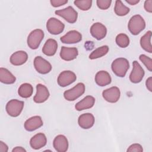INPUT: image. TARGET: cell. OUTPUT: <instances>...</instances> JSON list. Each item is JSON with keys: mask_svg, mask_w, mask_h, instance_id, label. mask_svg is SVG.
<instances>
[{"mask_svg": "<svg viewBox=\"0 0 152 152\" xmlns=\"http://www.w3.org/2000/svg\"><path fill=\"white\" fill-rule=\"evenodd\" d=\"M111 68L112 71L116 76L124 77L129 68V61L124 58H116L112 62Z\"/></svg>", "mask_w": 152, "mask_h": 152, "instance_id": "cell-1", "label": "cell"}, {"mask_svg": "<svg viewBox=\"0 0 152 152\" xmlns=\"http://www.w3.org/2000/svg\"><path fill=\"white\" fill-rule=\"evenodd\" d=\"M145 27V22L144 18L138 14L132 16L128 24V28L130 33L133 35H138Z\"/></svg>", "mask_w": 152, "mask_h": 152, "instance_id": "cell-2", "label": "cell"}, {"mask_svg": "<svg viewBox=\"0 0 152 152\" xmlns=\"http://www.w3.org/2000/svg\"><path fill=\"white\" fill-rule=\"evenodd\" d=\"M44 32L41 29H35L30 32L27 37V45L31 49H36L44 37Z\"/></svg>", "mask_w": 152, "mask_h": 152, "instance_id": "cell-3", "label": "cell"}, {"mask_svg": "<svg viewBox=\"0 0 152 152\" xmlns=\"http://www.w3.org/2000/svg\"><path fill=\"white\" fill-rule=\"evenodd\" d=\"M24 103L17 99H12L6 104L5 109L7 113L12 117H17L21 113Z\"/></svg>", "mask_w": 152, "mask_h": 152, "instance_id": "cell-4", "label": "cell"}, {"mask_svg": "<svg viewBox=\"0 0 152 152\" xmlns=\"http://www.w3.org/2000/svg\"><path fill=\"white\" fill-rule=\"evenodd\" d=\"M84 91V84L82 83H79L72 88L64 91V97L68 101H74L82 96Z\"/></svg>", "mask_w": 152, "mask_h": 152, "instance_id": "cell-5", "label": "cell"}, {"mask_svg": "<svg viewBox=\"0 0 152 152\" xmlns=\"http://www.w3.org/2000/svg\"><path fill=\"white\" fill-rule=\"evenodd\" d=\"M55 13L71 24L75 23L78 17V12L71 6L62 10H56L55 11Z\"/></svg>", "mask_w": 152, "mask_h": 152, "instance_id": "cell-6", "label": "cell"}, {"mask_svg": "<svg viewBox=\"0 0 152 152\" xmlns=\"http://www.w3.org/2000/svg\"><path fill=\"white\" fill-rule=\"evenodd\" d=\"M65 28V25L58 19L51 17L46 23V29L49 33L57 35L63 32Z\"/></svg>", "mask_w": 152, "mask_h": 152, "instance_id": "cell-7", "label": "cell"}, {"mask_svg": "<svg viewBox=\"0 0 152 152\" xmlns=\"http://www.w3.org/2000/svg\"><path fill=\"white\" fill-rule=\"evenodd\" d=\"M77 76L71 71H64L61 72L58 77L57 82L59 86L65 87L75 82Z\"/></svg>", "mask_w": 152, "mask_h": 152, "instance_id": "cell-8", "label": "cell"}, {"mask_svg": "<svg viewBox=\"0 0 152 152\" xmlns=\"http://www.w3.org/2000/svg\"><path fill=\"white\" fill-rule=\"evenodd\" d=\"M34 66L36 70L42 74H46L52 69V65L50 62L40 56L34 58Z\"/></svg>", "mask_w": 152, "mask_h": 152, "instance_id": "cell-9", "label": "cell"}, {"mask_svg": "<svg viewBox=\"0 0 152 152\" xmlns=\"http://www.w3.org/2000/svg\"><path fill=\"white\" fill-rule=\"evenodd\" d=\"M145 72L143 68L137 61H134L132 63V70L129 75V80L133 83H138L141 81Z\"/></svg>", "mask_w": 152, "mask_h": 152, "instance_id": "cell-10", "label": "cell"}, {"mask_svg": "<svg viewBox=\"0 0 152 152\" xmlns=\"http://www.w3.org/2000/svg\"><path fill=\"white\" fill-rule=\"evenodd\" d=\"M102 96L106 101L109 103H116L120 98L121 91L118 87H112L104 90L102 92Z\"/></svg>", "mask_w": 152, "mask_h": 152, "instance_id": "cell-11", "label": "cell"}, {"mask_svg": "<svg viewBox=\"0 0 152 152\" xmlns=\"http://www.w3.org/2000/svg\"><path fill=\"white\" fill-rule=\"evenodd\" d=\"M36 94L33 97L35 103H42L46 101L49 97V92L48 88L42 84H38L36 86Z\"/></svg>", "mask_w": 152, "mask_h": 152, "instance_id": "cell-12", "label": "cell"}, {"mask_svg": "<svg viewBox=\"0 0 152 152\" xmlns=\"http://www.w3.org/2000/svg\"><path fill=\"white\" fill-rule=\"evenodd\" d=\"M91 36L98 40L105 37L107 34L106 27L100 23H95L90 27Z\"/></svg>", "mask_w": 152, "mask_h": 152, "instance_id": "cell-13", "label": "cell"}, {"mask_svg": "<svg viewBox=\"0 0 152 152\" xmlns=\"http://www.w3.org/2000/svg\"><path fill=\"white\" fill-rule=\"evenodd\" d=\"M82 39L81 34L76 30H71L60 38L63 43L74 44L80 42Z\"/></svg>", "mask_w": 152, "mask_h": 152, "instance_id": "cell-14", "label": "cell"}, {"mask_svg": "<svg viewBox=\"0 0 152 152\" xmlns=\"http://www.w3.org/2000/svg\"><path fill=\"white\" fill-rule=\"evenodd\" d=\"M47 143V138L43 133H37L32 137L30 140V144L32 148L39 150L45 147Z\"/></svg>", "mask_w": 152, "mask_h": 152, "instance_id": "cell-15", "label": "cell"}, {"mask_svg": "<svg viewBox=\"0 0 152 152\" xmlns=\"http://www.w3.org/2000/svg\"><path fill=\"white\" fill-rule=\"evenodd\" d=\"M43 124L42 118L39 116H34L28 119L24 122V128L27 131H33L41 127Z\"/></svg>", "mask_w": 152, "mask_h": 152, "instance_id": "cell-16", "label": "cell"}, {"mask_svg": "<svg viewBox=\"0 0 152 152\" xmlns=\"http://www.w3.org/2000/svg\"><path fill=\"white\" fill-rule=\"evenodd\" d=\"M94 117L90 113L81 114L78 119V124L83 129H89L91 128L94 124Z\"/></svg>", "mask_w": 152, "mask_h": 152, "instance_id": "cell-17", "label": "cell"}, {"mask_svg": "<svg viewBox=\"0 0 152 152\" xmlns=\"http://www.w3.org/2000/svg\"><path fill=\"white\" fill-rule=\"evenodd\" d=\"M68 141L65 136L58 135L53 140V146L58 152H65L68 148Z\"/></svg>", "mask_w": 152, "mask_h": 152, "instance_id": "cell-18", "label": "cell"}, {"mask_svg": "<svg viewBox=\"0 0 152 152\" xmlns=\"http://www.w3.org/2000/svg\"><path fill=\"white\" fill-rule=\"evenodd\" d=\"M78 55V49L76 48H68L62 46L60 52V56L62 59L70 61L75 59Z\"/></svg>", "mask_w": 152, "mask_h": 152, "instance_id": "cell-19", "label": "cell"}, {"mask_svg": "<svg viewBox=\"0 0 152 152\" xmlns=\"http://www.w3.org/2000/svg\"><path fill=\"white\" fill-rule=\"evenodd\" d=\"M28 55L23 50H18L12 53L10 57V62L15 66L24 64L27 61Z\"/></svg>", "mask_w": 152, "mask_h": 152, "instance_id": "cell-20", "label": "cell"}, {"mask_svg": "<svg viewBox=\"0 0 152 152\" xmlns=\"http://www.w3.org/2000/svg\"><path fill=\"white\" fill-rule=\"evenodd\" d=\"M58 49V43L53 39H49L42 48L43 53L48 56H53Z\"/></svg>", "mask_w": 152, "mask_h": 152, "instance_id": "cell-21", "label": "cell"}, {"mask_svg": "<svg viewBox=\"0 0 152 152\" xmlns=\"http://www.w3.org/2000/svg\"><path fill=\"white\" fill-rule=\"evenodd\" d=\"M96 83L101 87H104L110 84L112 78L110 74L106 71H100L95 75Z\"/></svg>", "mask_w": 152, "mask_h": 152, "instance_id": "cell-22", "label": "cell"}, {"mask_svg": "<svg viewBox=\"0 0 152 152\" xmlns=\"http://www.w3.org/2000/svg\"><path fill=\"white\" fill-rule=\"evenodd\" d=\"M95 103V99L91 96H87L75 105V108L78 111L91 108Z\"/></svg>", "mask_w": 152, "mask_h": 152, "instance_id": "cell-23", "label": "cell"}, {"mask_svg": "<svg viewBox=\"0 0 152 152\" xmlns=\"http://www.w3.org/2000/svg\"><path fill=\"white\" fill-rule=\"evenodd\" d=\"M15 77L7 69L1 67L0 68V81L6 84H11L15 82Z\"/></svg>", "mask_w": 152, "mask_h": 152, "instance_id": "cell-24", "label": "cell"}, {"mask_svg": "<svg viewBox=\"0 0 152 152\" xmlns=\"http://www.w3.org/2000/svg\"><path fill=\"white\" fill-rule=\"evenodd\" d=\"M151 31H148L142 36L140 39V45L141 48L148 53L152 52V46L151 43Z\"/></svg>", "mask_w": 152, "mask_h": 152, "instance_id": "cell-25", "label": "cell"}, {"mask_svg": "<svg viewBox=\"0 0 152 152\" xmlns=\"http://www.w3.org/2000/svg\"><path fill=\"white\" fill-rule=\"evenodd\" d=\"M33 92V86L29 83H23L18 88V93L23 98H28Z\"/></svg>", "mask_w": 152, "mask_h": 152, "instance_id": "cell-26", "label": "cell"}, {"mask_svg": "<svg viewBox=\"0 0 152 152\" xmlns=\"http://www.w3.org/2000/svg\"><path fill=\"white\" fill-rule=\"evenodd\" d=\"M130 10L128 7L125 6L121 1L117 0L115 2L114 11L118 16H125L127 15Z\"/></svg>", "mask_w": 152, "mask_h": 152, "instance_id": "cell-27", "label": "cell"}, {"mask_svg": "<svg viewBox=\"0 0 152 152\" xmlns=\"http://www.w3.org/2000/svg\"><path fill=\"white\" fill-rule=\"evenodd\" d=\"M109 51V46L107 45H104L100 46L94 50H93L89 55V58L90 59H95L101 58L107 53Z\"/></svg>", "mask_w": 152, "mask_h": 152, "instance_id": "cell-28", "label": "cell"}, {"mask_svg": "<svg viewBox=\"0 0 152 152\" xmlns=\"http://www.w3.org/2000/svg\"><path fill=\"white\" fill-rule=\"evenodd\" d=\"M115 41L117 45L122 48H126L129 44V38L124 33H120L118 34L116 37Z\"/></svg>", "mask_w": 152, "mask_h": 152, "instance_id": "cell-29", "label": "cell"}, {"mask_svg": "<svg viewBox=\"0 0 152 152\" xmlns=\"http://www.w3.org/2000/svg\"><path fill=\"white\" fill-rule=\"evenodd\" d=\"M74 4L81 10L87 11L91 7L92 1L91 0H83V1L77 0L74 1Z\"/></svg>", "mask_w": 152, "mask_h": 152, "instance_id": "cell-30", "label": "cell"}, {"mask_svg": "<svg viewBox=\"0 0 152 152\" xmlns=\"http://www.w3.org/2000/svg\"><path fill=\"white\" fill-rule=\"evenodd\" d=\"M140 60L144 64L149 71H152V59L145 55L141 54L139 57Z\"/></svg>", "mask_w": 152, "mask_h": 152, "instance_id": "cell-31", "label": "cell"}, {"mask_svg": "<svg viewBox=\"0 0 152 152\" xmlns=\"http://www.w3.org/2000/svg\"><path fill=\"white\" fill-rule=\"evenodd\" d=\"M112 3L111 0H97L96 4L97 7L101 10H107L108 9Z\"/></svg>", "mask_w": 152, "mask_h": 152, "instance_id": "cell-32", "label": "cell"}, {"mask_svg": "<svg viewBox=\"0 0 152 152\" xmlns=\"http://www.w3.org/2000/svg\"><path fill=\"white\" fill-rule=\"evenodd\" d=\"M127 151L128 152H142L143 151V148L142 147V146L140 144H133L132 145H131L127 149Z\"/></svg>", "mask_w": 152, "mask_h": 152, "instance_id": "cell-33", "label": "cell"}, {"mask_svg": "<svg viewBox=\"0 0 152 152\" xmlns=\"http://www.w3.org/2000/svg\"><path fill=\"white\" fill-rule=\"evenodd\" d=\"M52 6L53 7H59L66 4L68 2L67 0H51L50 1Z\"/></svg>", "mask_w": 152, "mask_h": 152, "instance_id": "cell-34", "label": "cell"}, {"mask_svg": "<svg viewBox=\"0 0 152 152\" xmlns=\"http://www.w3.org/2000/svg\"><path fill=\"white\" fill-rule=\"evenodd\" d=\"M144 9L148 12H152V0H147L145 1Z\"/></svg>", "mask_w": 152, "mask_h": 152, "instance_id": "cell-35", "label": "cell"}, {"mask_svg": "<svg viewBox=\"0 0 152 152\" xmlns=\"http://www.w3.org/2000/svg\"><path fill=\"white\" fill-rule=\"evenodd\" d=\"M145 85L147 88L150 91H152V77H150L148 78L145 81Z\"/></svg>", "mask_w": 152, "mask_h": 152, "instance_id": "cell-36", "label": "cell"}, {"mask_svg": "<svg viewBox=\"0 0 152 152\" xmlns=\"http://www.w3.org/2000/svg\"><path fill=\"white\" fill-rule=\"evenodd\" d=\"M8 150V147L7 145L3 141H0V151L1 152H7Z\"/></svg>", "mask_w": 152, "mask_h": 152, "instance_id": "cell-37", "label": "cell"}, {"mask_svg": "<svg viewBox=\"0 0 152 152\" xmlns=\"http://www.w3.org/2000/svg\"><path fill=\"white\" fill-rule=\"evenodd\" d=\"M12 152H26V150L22 147H15L12 150Z\"/></svg>", "mask_w": 152, "mask_h": 152, "instance_id": "cell-38", "label": "cell"}, {"mask_svg": "<svg viewBox=\"0 0 152 152\" xmlns=\"http://www.w3.org/2000/svg\"><path fill=\"white\" fill-rule=\"evenodd\" d=\"M128 4L131 5H136L137 4H138L140 1L139 0H126L125 1Z\"/></svg>", "mask_w": 152, "mask_h": 152, "instance_id": "cell-39", "label": "cell"}]
</instances>
